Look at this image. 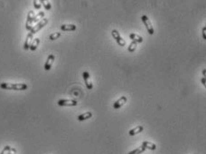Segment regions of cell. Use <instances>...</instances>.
I'll list each match as a JSON object with an SVG mask.
<instances>
[{
    "label": "cell",
    "mask_w": 206,
    "mask_h": 154,
    "mask_svg": "<svg viewBox=\"0 0 206 154\" xmlns=\"http://www.w3.org/2000/svg\"><path fill=\"white\" fill-rule=\"evenodd\" d=\"M129 38L132 40V41H134L136 43H142L143 41V39L136 33H131L129 35Z\"/></svg>",
    "instance_id": "14"
},
{
    "label": "cell",
    "mask_w": 206,
    "mask_h": 154,
    "mask_svg": "<svg viewBox=\"0 0 206 154\" xmlns=\"http://www.w3.org/2000/svg\"><path fill=\"white\" fill-rule=\"evenodd\" d=\"M32 40H33V34H31V33L30 32V33H28V35H27V37H26L25 39V41H24V50H27L30 49Z\"/></svg>",
    "instance_id": "10"
},
{
    "label": "cell",
    "mask_w": 206,
    "mask_h": 154,
    "mask_svg": "<svg viewBox=\"0 0 206 154\" xmlns=\"http://www.w3.org/2000/svg\"><path fill=\"white\" fill-rule=\"evenodd\" d=\"M142 146H143L146 150H150V151H154L156 150L157 146L156 144L152 143V142H148V141H144L142 144Z\"/></svg>",
    "instance_id": "11"
},
{
    "label": "cell",
    "mask_w": 206,
    "mask_h": 154,
    "mask_svg": "<svg viewBox=\"0 0 206 154\" xmlns=\"http://www.w3.org/2000/svg\"><path fill=\"white\" fill-rule=\"evenodd\" d=\"M78 102L75 100H67V99H63L59 100L57 101V105L60 107H76L77 106Z\"/></svg>",
    "instance_id": "6"
},
{
    "label": "cell",
    "mask_w": 206,
    "mask_h": 154,
    "mask_svg": "<svg viewBox=\"0 0 206 154\" xmlns=\"http://www.w3.org/2000/svg\"><path fill=\"white\" fill-rule=\"evenodd\" d=\"M61 36V33L59 32V31H56V32H54V33H51L50 35V40H57L59 37Z\"/></svg>",
    "instance_id": "19"
},
{
    "label": "cell",
    "mask_w": 206,
    "mask_h": 154,
    "mask_svg": "<svg viewBox=\"0 0 206 154\" xmlns=\"http://www.w3.org/2000/svg\"><path fill=\"white\" fill-rule=\"evenodd\" d=\"M33 5H34V8H35V9L39 10V9H40V7H41V3H40V1L34 0V1H33Z\"/></svg>",
    "instance_id": "23"
},
{
    "label": "cell",
    "mask_w": 206,
    "mask_h": 154,
    "mask_svg": "<svg viewBox=\"0 0 206 154\" xmlns=\"http://www.w3.org/2000/svg\"><path fill=\"white\" fill-rule=\"evenodd\" d=\"M60 29L63 31H74L76 30V25H75V24H63V25H61Z\"/></svg>",
    "instance_id": "13"
},
{
    "label": "cell",
    "mask_w": 206,
    "mask_h": 154,
    "mask_svg": "<svg viewBox=\"0 0 206 154\" xmlns=\"http://www.w3.org/2000/svg\"><path fill=\"white\" fill-rule=\"evenodd\" d=\"M127 96H122V97H120L116 102L113 104V108H114V109H119V108H121V107L127 103Z\"/></svg>",
    "instance_id": "8"
},
{
    "label": "cell",
    "mask_w": 206,
    "mask_h": 154,
    "mask_svg": "<svg viewBox=\"0 0 206 154\" xmlns=\"http://www.w3.org/2000/svg\"><path fill=\"white\" fill-rule=\"evenodd\" d=\"M34 17H35V14H34V12L33 11H30L28 13V15H27V20H26V24L25 27L27 30H30L32 29L33 27V21H34Z\"/></svg>",
    "instance_id": "5"
},
{
    "label": "cell",
    "mask_w": 206,
    "mask_h": 154,
    "mask_svg": "<svg viewBox=\"0 0 206 154\" xmlns=\"http://www.w3.org/2000/svg\"><path fill=\"white\" fill-rule=\"evenodd\" d=\"M82 75V78L84 80V82H85V85H86L87 89L88 90H92L93 88V84H92V80H91V75L88 72H83Z\"/></svg>",
    "instance_id": "7"
},
{
    "label": "cell",
    "mask_w": 206,
    "mask_h": 154,
    "mask_svg": "<svg viewBox=\"0 0 206 154\" xmlns=\"http://www.w3.org/2000/svg\"><path fill=\"white\" fill-rule=\"evenodd\" d=\"M111 35H112L113 39H115V40L117 41V43L120 47L126 46V40L121 37V35L119 34V31H117V30H113L111 31Z\"/></svg>",
    "instance_id": "4"
},
{
    "label": "cell",
    "mask_w": 206,
    "mask_h": 154,
    "mask_svg": "<svg viewBox=\"0 0 206 154\" xmlns=\"http://www.w3.org/2000/svg\"><path fill=\"white\" fill-rule=\"evenodd\" d=\"M48 23H49V19L48 18H43L40 22H39L37 24H35V25L32 27V29L31 30V33L34 35L35 33H37L38 31H40L43 27H45V26L47 25Z\"/></svg>",
    "instance_id": "2"
},
{
    "label": "cell",
    "mask_w": 206,
    "mask_h": 154,
    "mask_svg": "<svg viewBox=\"0 0 206 154\" xmlns=\"http://www.w3.org/2000/svg\"><path fill=\"white\" fill-rule=\"evenodd\" d=\"M43 18H45V13L44 12H40L38 14L35 15L34 17V21H33V24H38L39 22H40Z\"/></svg>",
    "instance_id": "17"
},
{
    "label": "cell",
    "mask_w": 206,
    "mask_h": 154,
    "mask_svg": "<svg viewBox=\"0 0 206 154\" xmlns=\"http://www.w3.org/2000/svg\"><path fill=\"white\" fill-rule=\"evenodd\" d=\"M145 150H146V149H145L143 146H140V147L136 148L135 150H134V151H131V152H130L128 154H142L145 152Z\"/></svg>",
    "instance_id": "18"
},
{
    "label": "cell",
    "mask_w": 206,
    "mask_h": 154,
    "mask_svg": "<svg viewBox=\"0 0 206 154\" xmlns=\"http://www.w3.org/2000/svg\"><path fill=\"white\" fill-rule=\"evenodd\" d=\"M40 3H41V5H43V6L45 7V9H46V10L50 11V10L51 9V4H50V1L40 0Z\"/></svg>",
    "instance_id": "20"
},
{
    "label": "cell",
    "mask_w": 206,
    "mask_h": 154,
    "mask_svg": "<svg viewBox=\"0 0 206 154\" xmlns=\"http://www.w3.org/2000/svg\"><path fill=\"white\" fill-rule=\"evenodd\" d=\"M54 61H55V56H54L53 54H50V55L48 56V58H47V60H46V63H45V65H44V69H45L46 71H49V70L51 69L52 65H53Z\"/></svg>",
    "instance_id": "9"
},
{
    "label": "cell",
    "mask_w": 206,
    "mask_h": 154,
    "mask_svg": "<svg viewBox=\"0 0 206 154\" xmlns=\"http://www.w3.org/2000/svg\"><path fill=\"white\" fill-rule=\"evenodd\" d=\"M141 19H142L143 24L146 27V30H147L148 33L151 34V35L154 34V29H153V26L152 25V23H151L149 17H148L147 15H143V16L141 17Z\"/></svg>",
    "instance_id": "3"
},
{
    "label": "cell",
    "mask_w": 206,
    "mask_h": 154,
    "mask_svg": "<svg viewBox=\"0 0 206 154\" xmlns=\"http://www.w3.org/2000/svg\"><path fill=\"white\" fill-rule=\"evenodd\" d=\"M201 82H202V83L205 86V84H206V79H205V77H203L202 79H201Z\"/></svg>",
    "instance_id": "26"
},
{
    "label": "cell",
    "mask_w": 206,
    "mask_h": 154,
    "mask_svg": "<svg viewBox=\"0 0 206 154\" xmlns=\"http://www.w3.org/2000/svg\"><path fill=\"white\" fill-rule=\"evenodd\" d=\"M9 154H16V149H15V148H12L11 151H10V152H9Z\"/></svg>",
    "instance_id": "25"
},
{
    "label": "cell",
    "mask_w": 206,
    "mask_h": 154,
    "mask_svg": "<svg viewBox=\"0 0 206 154\" xmlns=\"http://www.w3.org/2000/svg\"><path fill=\"white\" fill-rule=\"evenodd\" d=\"M40 40L39 38H36V39H33L31 44V47H30V50L31 51H35L38 48V46L40 45Z\"/></svg>",
    "instance_id": "16"
},
{
    "label": "cell",
    "mask_w": 206,
    "mask_h": 154,
    "mask_svg": "<svg viewBox=\"0 0 206 154\" xmlns=\"http://www.w3.org/2000/svg\"><path fill=\"white\" fill-rule=\"evenodd\" d=\"M11 149H12V147H11V146L6 145V146H5V148L2 150V152H1V153L0 154H9L10 151H11Z\"/></svg>",
    "instance_id": "22"
},
{
    "label": "cell",
    "mask_w": 206,
    "mask_h": 154,
    "mask_svg": "<svg viewBox=\"0 0 206 154\" xmlns=\"http://www.w3.org/2000/svg\"><path fill=\"white\" fill-rule=\"evenodd\" d=\"M143 131V126H138V127H135L134 128L131 129L129 131V134L131 136H134V135H136L140 133H142Z\"/></svg>",
    "instance_id": "15"
},
{
    "label": "cell",
    "mask_w": 206,
    "mask_h": 154,
    "mask_svg": "<svg viewBox=\"0 0 206 154\" xmlns=\"http://www.w3.org/2000/svg\"><path fill=\"white\" fill-rule=\"evenodd\" d=\"M203 75H204V77H205V75H206V70L205 69H204V70H203Z\"/></svg>",
    "instance_id": "27"
},
{
    "label": "cell",
    "mask_w": 206,
    "mask_h": 154,
    "mask_svg": "<svg viewBox=\"0 0 206 154\" xmlns=\"http://www.w3.org/2000/svg\"><path fill=\"white\" fill-rule=\"evenodd\" d=\"M136 48H137V43L134 42V41H132V42L130 43V45L128 46V51L129 52L135 51Z\"/></svg>",
    "instance_id": "21"
},
{
    "label": "cell",
    "mask_w": 206,
    "mask_h": 154,
    "mask_svg": "<svg viewBox=\"0 0 206 154\" xmlns=\"http://www.w3.org/2000/svg\"><path fill=\"white\" fill-rule=\"evenodd\" d=\"M202 34H203V39L206 40V26L202 29Z\"/></svg>",
    "instance_id": "24"
},
{
    "label": "cell",
    "mask_w": 206,
    "mask_h": 154,
    "mask_svg": "<svg viewBox=\"0 0 206 154\" xmlns=\"http://www.w3.org/2000/svg\"><path fill=\"white\" fill-rule=\"evenodd\" d=\"M92 117V113L88 111V112H85L83 114H81L77 117V119L79 121H84V120H87V119H90L91 117Z\"/></svg>",
    "instance_id": "12"
},
{
    "label": "cell",
    "mask_w": 206,
    "mask_h": 154,
    "mask_svg": "<svg viewBox=\"0 0 206 154\" xmlns=\"http://www.w3.org/2000/svg\"><path fill=\"white\" fill-rule=\"evenodd\" d=\"M0 88L3 90H10V91H25L28 89V85L26 83L2 82L0 84Z\"/></svg>",
    "instance_id": "1"
}]
</instances>
